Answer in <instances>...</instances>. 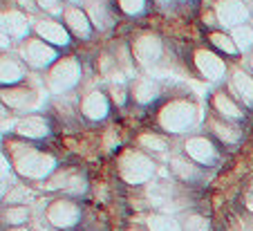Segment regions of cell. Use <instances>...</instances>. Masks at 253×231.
<instances>
[{"label":"cell","mask_w":253,"mask_h":231,"mask_svg":"<svg viewBox=\"0 0 253 231\" xmlns=\"http://www.w3.org/2000/svg\"><path fill=\"white\" fill-rule=\"evenodd\" d=\"M197 119V110L188 101H170L159 112V124L168 133H184Z\"/></svg>","instance_id":"cell-1"},{"label":"cell","mask_w":253,"mask_h":231,"mask_svg":"<svg viewBox=\"0 0 253 231\" xmlns=\"http://www.w3.org/2000/svg\"><path fill=\"white\" fill-rule=\"evenodd\" d=\"M14 166H16V171H18V175H23V178L43 180L54 171L56 162H54L52 155L36 153V150H23V153L16 157Z\"/></svg>","instance_id":"cell-2"},{"label":"cell","mask_w":253,"mask_h":231,"mask_svg":"<svg viewBox=\"0 0 253 231\" xmlns=\"http://www.w3.org/2000/svg\"><path fill=\"white\" fill-rule=\"evenodd\" d=\"M119 173L126 182L130 184H143L148 182L155 173V164L150 162L143 153H134V150H128V153L121 157L119 162Z\"/></svg>","instance_id":"cell-3"},{"label":"cell","mask_w":253,"mask_h":231,"mask_svg":"<svg viewBox=\"0 0 253 231\" xmlns=\"http://www.w3.org/2000/svg\"><path fill=\"white\" fill-rule=\"evenodd\" d=\"M77 81H79V63L74 61V58H63V61H58L47 79L52 92H65Z\"/></svg>","instance_id":"cell-4"},{"label":"cell","mask_w":253,"mask_h":231,"mask_svg":"<svg viewBox=\"0 0 253 231\" xmlns=\"http://www.w3.org/2000/svg\"><path fill=\"white\" fill-rule=\"evenodd\" d=\"M81 218V211L74 202H67V200H56L52 207L47 209V220L52 222L58 229H70L74 227Z\"/></svg>","instance_id":"cell-5"},{"label":"cell","mask_w":253,"mask_h":231,"mask_svg":"<svg viewBox=\"0 0 253 231\" xmlns=\"http://www.w3.org/2000/svg\"><path fill=\"white\" fill-rule=\"evenodd\" d=\"M134 58H137L141 65H146V68H150V65H155V63L159 61V56H162V43H159L157 36H141V39L134 41Z\"/></svg>","instance_id":"cell-6"},{"label":"cell","mask_w":253,"mask_h":231,"mask_svg":"<svg viewBox=\"0 0 253 231\" xmlns=\"http://www.w3.org/2000/svg\"><path fill=\"white\" fill-rule=\"evenodd\" d=\"M195 65L200 70L202 77H206L209 81H217L224 77V61L217 54L206 52V49H197L195 52Z\"/></svg>","instance_id":"cell-7"},{"label":"cell","mask_w":253,"mask_h":231,"mask_svg":"<svg viewBox=\"0 0 253 231\" xmlns=\"http://www.w3.org/2000/svg\"><path fill=\"white\" fill-rule=\"evenodd\" d=\"M23 56L32 68H45L56 58V52L49 45H45L43 41H29L23 47Z\"/></svg>","instance_id":"cell-8"},{"label":"cell","mask_w":253,"mask_h":231,"mask_svg":"<svg viewBox=\"0 0 253 231\" xmlns=\"http://www.w3.org/2000/svg\"><path fill=\"white\" fill-rule=\"evenodd\" d=\"M249 16V9L242 0H222L217 5V18L222 25H238L244 23Z\"/></svg>","instance_id":"cell-9"},{"label":"cell","mask_w":253,"mask_h":231,"mask_svg":"<svg viewBox=\"0 0 253 231\" xmlns=\"http://www.w3.org/2000/svg\"><path fill=\"white\" fill-rule=\"evenodd\" d=\"M186 153H188V157H193L197 164H211L217 157L213 144H211L206 137H191V139L186 141Z\"/></svg>","instance_id":"cell-10"},{"label":"cell","mask_w":253,"mask_h":231,"mask_svg":"<svg viewBox=\"0 0 253 231\" xmlns=\"http://www.w3.org/2000/svg\"><path fill=\"white\" fill-rule=\"evenodd\" d=\"M16 133L23 137H29V139H41V137L47 135V121L36 115L23 117V119L16 124Z\"/></svg>","instance_id":"cell-11"},{"label":"cell","mask_w":253,"mask_h":231,"mask_svg":"<svg viewBox=\"0 0 253 231\" xmlns=\"http://www.w3.org/2000/svg\"><path fill=\"white\" fill-rule=\"evenodd\" d=\"M36 32H39L41 39H45L47 43H54V45H67L70 43V36H67L65 27L54 20H39L36 23Z\"/></svg>","instance_id":"cell-12"},{"label":"cell","mask_w":253,"mask_h":231,"mask_svg":"<svg viewBox=\"0 0 253 231\" xmlns=\"http://www.w3.org/2000/svg\"><path fill=\"white\" fill-rule=\"evenodd\" d=\"M83 115L87 117V119H103L105 115H108V99H105V94H101V92H90V94L83 99Z\"/></svg>","instance_id":"cell-13"},{"label":"cell","mask_w":253,"mask_h":231,"mask_svg":"<svg viewBox=\"0 0 253 231\" xmlns=\"http://www.w3.org/2000/svg\"><path fill=\"white\" fill-rule=\"evenodd\" d=\"M27 18H25L20 11H7L5 16H2V32L9 36H16V39H20V36L27 34Z\"/></svg>","instance_id":"cell-14"},{"label":"cell","mask_w":253,"mask_h":231,"mask_svg":"<svg viewBox=\"0 0 253 231\" xmlns=\"http://www.w3.org/2000/svg\"><path fill=\"white\" fill-rule=\"evenodd\" d=\"M65 23L70 25V29L74 32L77 36H81V39H87L90 36V20H87V16L83 14L81 9H67L65 11Z\"/></svg>","instance_id":"cell-15"},{"label":"cell","mask_w":253,"mask_h":231,"mask_svg":"<svg viewBox=\"0 0 253 231\" xmlns=\"http://www.w3.org/2000/svg\"><path fill=\"white\" fill-rule=\"evenodd\" d=\"M2 101L11 108H29L36 103V94L32 90H5Z\"/></svg>","instance_id":"cell-16"},{"label":"cell","mask_w":253,"mask_h":231,"mask_svg":"<svg viewBox=\"0 0 253 231\" xmlns=\"http://www.w3.org/2000/svg\"><path fill=\"white\" fill-rule=\"evenodd\" d=\"M233 88L238 90V94L242 96V101L247 106H253V79L244 72L233 74Z\"/></svg>","instance_id":"cell-17"},{"label":"cell","mask_w":253,"mask_h":231,"mask_svg":"<svg viewBox=\"0 0 253 231\" xmlns=\"http://www.w3.org/2000/svg\"><path fill=\"white\" fill-rule=\"evenodd\" d=\"M213 106H215V110L222 112V115L229 117V119H240V117H242L240 108L231 101L224 92H215V94H213Z\"/></svg>","instance_id":"cell-18"},{"label":"cell","mask_w":253,"mask_h":231,"mask_svg":"<svg viewBox=\"0 0 253 231\" xmlns=\"http://www.w3.org/2000/svg\"><path fill=\"white\" fill-rule=\"evenodd\" d=\"M159 94L157 86H155L150 79H139L137 83H134V99H137L139 103H150L155 101Z\"/></svg>","instance_id":"cell-19"},{"label":"cell","mask_w":253,"mask_h":231,"mask_svg":"<svg viewBox=\"0 0 253 231\" xmlns=\"http://www.w3.org/2000/svg\"><path fill=\"white\" fill-rule=\"evenodd\" d=\"M20 79H23V68L14 58H2V63H0V81L7 86V83H16Z\"/></svg>","instance_id":"cell-20"},{"label":"cell","mask_w":253,"mask_h":231,"mask_svg":"<svg viewBox=\"0 0 253 231\" xmlns=\"http://www.w3.org/2000/svg\"><path fill=\"white\" fill-rule=\"evenodd\" d=\"M209 124H211V128H213V133L220 137L224 144H235V141L240 139V133L235 128H231V126L222 124V121H215V119H211Z\"/></svg>","instance_id":"cell-21"},{"label":"cell","mask_w":253,"mask_h":231,"mask_svg":"<svg viewBox=\"0 0 253 231\" xmlns=\"http://www.w3.org/2000/svg\"><path fill=\"white\" fill-rule=\"evenodd\" d=\"M233 41L235 45H238V49H249L253 45V29L247 27V25H242V27H235L233 29Z\"/></svg>","instance_id":"cell-22"},{"label":"cell","mask_w":253,"mask_h":231,"mask_svg":"<svg viewBox=\"0 0 253 231\" xmlns=\"http://www.w3.org/2000/svg\"><path fill=\"white\" fill-rule=\"evenodd\" d=\"M148 229L150 231H179V227L175 225V220H170L166 216H150Z\"/></svg>","instance_id":"cell-23"},{"label":"cell","mask_w":253,"mask_h":231,"mask_svg":"<svg viewBox=\"0 0 253 231\" xmlns=\"http://www.w3.org/2000/svg\"><path fill=\"white\" fill-rule=\"evenodd\" d=\"M170 166H172V171H175L177 175H182L184 180H193L197 175L195 166H193V164H188V162H184V159H179V157H172L170 159Z\"/></svg>","instance_id":"cell-24"},{"label":"cell","mask_w":253,"mask_h":231,"mask_svg":"<svg viewBox=\"0 0 253 231\" xmlns=\"http://www.w3.org/2000/svg\"><path fill=\"white\" fill-rule=\"evenodd\" d=\"M90 14H92V23L99 25L101 29L110 25V16H108V11H105L103 5H96V2H92V5H90Z\"/></svg>","instance_id":"cell-25"},{"label":"cell","mask_w":253,"mask_h":231,"mask_svg":"<svg viewBox=\"0 0 253 231\" xmlns=\"http://www.w3.org/2000/svg\"><path fill=\"white\" fill-rule=\"evenodd\" d=\"M139 144H141L143 148H150V150H166V139L159 135H150V133L139 137Z\"/></svg>","instance_id":"cell-26"},{"label":"cell","mask_w":253,"mask_h":231,"mask_svg":"<svg viewBox=\"0 0 253 231\" xmlns=\"http://www.w3.org/2000/svg\"><path fill=\"white\" fill-rule=\"evenodd\" d=\"M182 231H209V220L202 216H188L182 225Z\"/></svg>","instance_id":"cell-27"},{"label":"cell","mask_w":253,"mask_h":231,"mask_svg":"<svg viewBox=\"0 0 253 231\" xmlns=\"http://www.w3.org/2000/svg\"><path fill=\"white\" fill-rule=\"evenodd\" d=\"M29 211L25 207H9L5 211V220L9 222V225H23L25 220H27Z\"/></svg>","instance_id":"cell-28"},{"label":"cell","mask_w":253,"mask_h":231,"mask_svg":"<svg viewBox=\"0 0 253 231\" xmlns=\"http://www.w3.org/2000/svg\"><path fill=\"white\" fill-rule=\"evenodd\" d=\"M211 41H213V45H217L220 49H224V52H229V54L238 52V45L224 34H211Z\"/></svg>","instance_id":"cell-29"},{"label":"cell","mask_w":253,"mask_h":231,"mask_svg":"<svg viewBox=\"0 0 253 231\" xmlns=\"http://www.w3.org/2000/svg\"><path fill=\"white\" fill-rule=\"evenodd\" d=\"M143 2H146V0H119L121 9H124L126 14H139V11L143 9Z\"/></svg>","instance_id":"cell-30"},{"label":"cell","mask_w":253,"mask_h":231,"mask_svg":"<svg viewBox=\"0 0 253 231\" xmlns=\"http://www.w3.org/2000/svg\"><path fill=\"white\" fill-rule=\"evenodd\" d=\"M83 188H85V182H83L81 178H70L67 180V186H65L67 193H81Z\"/></svg>","instance_id":"cell-31"},{"label":"cell","mask_w":253,"mask_h":231,"mask_svg":"<svg viewBox=\"0 0 253 231\" xmlns=\"http://www.w3.org/2000/svg\"><path fill=\"white\" fill-rule=\"evenodd\" d=\"M20 197H29V191H27V188H16L14 193H9V197H7V200L16 202V200H20Z\"/></svg>","instance_id":"cell-32"},{"label":"cell","mask_w":253,"mask_h":231,"mask_svg":"<svg viewBox=\"0 0 253 231\" xmlns=\"http://www.w3.org/2000/svg\"><path fill=\"white\" fill-rule=\"evenodd\" d=\"M41 7H45V9H54V5H56V0H36Z\"/></svg>","instance_id":"cell-33"},{"label":"cell","mask_w":253,"mask_h":231,"mask_svg":"<svg viewBox=\"0 0 253 231\" xmlns=\"http://www.w3.org/2000/svg\"><path fill=\"white\" fill-rule=\"evenodd\" d=\"M105 146H108V148H112V146H115V130H110V133H108V139H105Z\"/></svg>","instance_id":"cell-34"},{"label":"cell","mask_w":253,"mask_h":231,"mask_svg":"<svg viewBox=\"0 0 253 231\" xmlns=\"http://www.w3.org/2000/svg\"><path fill=\"white\" fill-rule=\"evenodd\" d=\"M18 2L23 7H27V9H32V7H34V0H18Z\"/></svg>","instance_id":"cell-35"},{"label":"cell","mask_w":253,"mask_h":231,"mask_svg":"<svg viewBox=\"0 0 253 231\" xmlns=\"http://www.w3.org/2000/svg\"><path fill=\"white\" fill-rule=\"evenodd\" d=\"M247 207H249V209H251V211H253V197H251V195L247 197Z\"/></svg>","instance_id":"cell-36"},{"label":"cell","mask_w":253,"mask_h":231,"mask_svg":"<svg viewBox=\"0 0 253 231\" xmlns=\"http://www.w3.org/2000/svg\"><path fill=\"white\" fill-rule=\"evenodd\" d=\"M159 5H166V2H170V0H157Z\"/></svg>","instance_id":"cell-37"},{"label":"cell","mask_w":253,"mask_h":231,"mask_svg":"<svg viewBox=\"0 0 253 231\" xmlns=\"http://www.w3.org/2000/svg\"><path fill=\"white\" fill-rule=\"evenodd\" d=\"M11 231H29V229H23V227H20V229H11Z\"/></svg>","instance_id":"cell-38"},{"label":"cell","mask_w":253,"mask_h":231,"mask_svg":"<svg viewBox=\"0 0 253 231\" xmlns=\"http://www.w3.org/2000/svg\"><path fill=\"white\" fill-rule=\"evenodd\" d=\"M249 5H251V7H253V0H249Z\"/></svg>","instance_id":"cell-39"},{"label":"cell","mask_w":253,"mask_h":231,"mask_svg":"<svg viewBox=\"0 0 253 231\" xmlns=\"http://www.w3.org/2000/svg\"><path fill=\"white\" fill-rule=\"evenodd\" d=\"M70 2H77V0H70Z\"/></svg>","instance_id":"cell-40"}]
</instances>
